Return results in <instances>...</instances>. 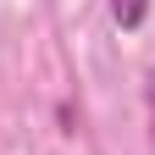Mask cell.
Here are the masks:
<instances>
[{
	"label": "cell",
	"instance_id": "6da1fadb",
	"mask_svg": "<svg viewBox=\"0 0 155 155\" xmlns=\"http://www.w3.org/2000/svg\"><path fill=\"white\" fill-rule=\"evenodd\" d=\"M144 17H150V0H111V22L122 33H139Z\"/></svg>",
	"mask_w": 155,
	"mask_h": 155
}]
</instances>
